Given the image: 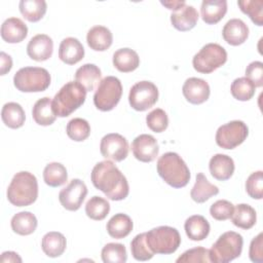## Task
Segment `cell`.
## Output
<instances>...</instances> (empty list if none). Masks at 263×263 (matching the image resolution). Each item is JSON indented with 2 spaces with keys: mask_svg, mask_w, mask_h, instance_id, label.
I'll use <instances>...</instances> for the list:
<instances>
[{
  "mask_svg": "<svg viewBox=\"0 0 263 263\" xmlns=\"http://www.w3.org/2000/svg\"><path fill=\"white\" fill-rule=\"evenodd\" d=\"M157 173L174 188L185 187L190 181V171L183 158L176 152H166L157 160Z\"/></svg>",
  "mask_w": 263,
  "mask_h": 263,
  "instance_id": "cell-2",
  "label": "cell"
},
{
  "mask_svg": "<svg viewBox=\"0 0 263 263\" xmlns=\"http://www.w3.org/2000/svg\"><path fill=\"white\" fill-rule=\"evenodd\" d=\"M38 197V182L36 177L26 171L16 173L8 188L7 199L15 206H28Z\"/></svg>",
  "mask_w": 263,
  "mask_h": 263,
  "instance_id": "cell-3",
  "label": "cell"
},
{
  "mask_svg": "<svg viewBox=\"0 0 263 263\" xmlns=\"http://www.w3.org/2000/svg\"><path fill=\"white\" fill-rule=\"evenodd\" d=\"M232 223L241 229H251L257 221V214L254 208L247 203L237 204L231 216Z\"/></svg>",
  "mask_w": 263,
  "mask_h": 263,
  "instance_id": "cell-33",
  "label": "cell"
},
{
  "mask_svg": "<svg viewBox=\"0 0 263 263\" xmlns=\"http://www.w3.org/2000/svg\"><path fill=\"white\" fill-rule=\"evenodd\" d=\"M240 10L249 15L251 21L257 25H263V1L262 0H245L237 1Z\"/></svg>",
  "mask_w": 263,
  "mask_h": 263,
  "instance_id": "cell-41",
  "label": "cell"
},
{
  "mask_svg": "<svg viewBox=\"0 0 263 263\" xmlns=\"http://www.w3.org/2000/svg\"><path fill=\"white\" fill-rule=\"evenodd\" d=\"M246 191L254 199L263 197V172L257 171L252 173L246 181Z\"/></svg>",
  "mask_w": 263,
  "mask_h": 263,
  "instance_id": "cell-44",
  "label": "cell"
},
{
  "mask_svg": "<svg viewBox=\"0 0 263 263\" xmlns=\"http://www.w3.org/2000/svg\"><path fill=\"white\" fill-rule=\"evenodd\" d=\"M18 8L27 21L36 23L46 13L47 4L44 0H21Z\"/></svg>",
  "mask_w": 263,
  "mask_h": 263,
  "instance_id": "cell-34",
  "label": "cell"
},
{
  "mask_svg": "<svg viewBox=\"0 0 263 263\" xmlns=\"http://www.w3.org/2000/svg\"><path fill=\"white\" fill-rule=\"evenodd\" d=\"M242 236L235 231H227L219 236L209 250L211 262L228 263L239 257L242 251Z\"/></svg>",
  "mask_w": 263,
  "mask_h": 263,
  "instance_id": "cell-5",
  "label": "cell"
},
{
  "mask_svg": "<svg viewBox=\"0 0 263 263\" xmlns=\"http://www.w3.org/2000/svg\"><path fill=\"white\" fill-rule=\"evenodd\" d=\"M37 218L31 212L16 213L10 221L11 229L14 233L20 235H30L37 228Z\"/></svg>",
  "mask_w": 263,
  "mask_h": 263,
  "instance_id": "cell-32",
  "label": "cell"
},
{
  "mask_svg": "<svg viewBox=\"0 0 263 263\" xmlns=\"http://www.w3.org/2000/svg\"><path fill=\"white\" fill-rule=\"evenodd\" d=\"M249 128L241 120H232L225 123L216 132V143L223 149H234L247 139Z\"/></svg>",
  "mask_w": 263,
  "mask_h": 263,
  "instance_id": "cell-10",
  "label": "cell"
},
{
  "mask_svg": "<svg viewBox=\"0 0 263 263\" xmlns=\"http://www.w3.org/2000/svg\"><path fill=\"white\" fill-rule=\"evenodd\" d=\"M0 33L5 42L18 43L27 37L28 27L18 17H8L1 25Z\"/></svg>",
  "mask_w": 263,
  "mask_h": 263,
  "instance_id": "cell-19",
  "label": "cell"
},
{
  "mask_svg": "<svg viewBox=\"0 0 263 263\" xmlns=\"http://www.w3.org/2000/svg\"><path fill=\"white\" fill-rule=\"evenodd\" d=\"M227 12L226 0H203L200 6L202 21L208 25L219 23Z\"/></svg>",
  "mask_w": 263,
  "mask_h": 263,
  "instance_id": "cell-23",
  "label": "cell"
},
{
  "mask_svg": "<svg viewBox=\"0 0 263 263\" xmlns=\"http://www.w3.org/2000/svg\"><path fill=\"white\" fill-rule=\"evenodd\" d=\"M101 257L104 263H124L127 260L126 249L122 243L109 242L102 249Z\"/></svg>",
  "mask_w": 263,
  "mask_h": 263,
  "instance_id": "cell-39",
  "label": "cell"
},
{
  "mask_svg": "<svg viewBox=\"0 0 263 263\" xmlns=\"http://www.w3.org/2000/svg\"><path fill=\"white\" fill-rule=\"evenodd\" d=\"M184 229L189 239L194 241H200L208 237L211 226L209 221L203 216L193 215L185 221Z\"/></svg>",
  "mask_w": 263,
  "mask_h": 263,
  "instance_id": "cell-24",
  "label": "cell"
},
{
  "mask_svg": "<svg viewBox=\"0 0 263 263\" xmlns=\"http://www.w3.org/2000/svg\"><path fill=\"white\" fill-rule=\"evenodd\" d=\"M177 263H210V253L209 250L202 247H196L185 251L177 260Z\"/></svg>",
  "mask_w": 263,
  "mask_h": 263,
  "instance_id": "cell-43",
  "label": "cell"
},
{
  "mask_svg": "<svg viewBox=\"0 0 263 263\" xmlns=\"http://www.w3.org/2000/svg\"><path fill=\"white\" fill-rule=\"evenodd\" d=\"M147 126L154 133H162L168 126V117L164 110L156 108L146 116Z\"/></svg>",
  "mask_w": 263,
  "mask_h": 263,
  "instance_id": "cell-42",
  "label": "cell"
},
{
  "mask_svg": "<svg viewBox=\"0 0 263 263\" xmlns=\"http://www.w3.org/2000/svg\"><path fill=\"white\" fill-rule=\"evenodd\" d=\"M50 81V74L41 67H24L16 71L13 76V84L22 92L44 91L49 86Z\"/></svg>",
  "mask_w": 263,
  "mask_h": 263,
  "instance_id": "cell-6",
  "label": "cell"
},
{
  "mask_svg": "<svg viewBox=\"0 0 263 263\" xmlns=\"http://www.w3.org/2000/svg\"><path fill=\"white\" fill-rule=\"evenodd\" d=\"M127 140L117 133H111L104 136L100 143V151L106 159L122 161L128 155Z\"/></svg>",
  "mask_w": 263,
  "mask_h": 263,
  "instance_id": "cell-12",
  "label": "cell"
},
{
  "mask_svg": "<svg viewBox=\"0 0 263 263\" xmlns=\"http://www.w3.org/2000/svg\"><path fill=\"white\" fill-rule=\"evenodd\" d=\"M113 66L120 72L128 73L135 71L140 65L138 53L128 47L117 49L113 53Z\"/></svg>",
  "mask_w": 263,
  "mask_h": 263,
  "instance_id": "cell-26",
  "label": "cell"
},
{
  "mask_svg": "<svg viewBox=\"0 0 263 263\" xmlns=\"http://www.w3.org/2000/svg\"><path fill=\"white\" fill-rule=\"evenodd\" d=\"M87 195V187L80 179H73L59 193V200L67 211H77Z\"/></svg>",
  "mask_w": 263,
  "mask_h": 263,
  "instance_id": "cell-13",
  "label": "cell"
},
{
  "mask_svg": "<svg viewBox=\"0 0 263 263\" xmlns=\"http://www.w3.org/2000/svg\"><path fill=\"white\" fill-rule=\"evenodd\" d=\"M132 151L136 159L142 162H151L158 156L159 147L153 136L142 134L134 139Z\"/></svg>",
  "mask_w": 263,
  "mask_h": 263,
  "instance_id": "cell-14",
  "label": "cell"
},
{
  "mask_svg": "<svg viewBox=\"0 0 263 263\" xmlns=\"http://www.w3.org/2000/svg\"><path fill=\"white\" fill-rule=\"evenodd\" d=\"M12 68V59L4 51L0 52V74L5 75Z\"/></svg>",
  "mask_w": 263,
  "mask_h": 263,
  "instance_id": "cell-48",
  "label": "cell"
},
{
  "mask_svg": "<svg viewBox=\"0 0 263 263\" xmlns=\"http://www.w3.org/2000/svg\"><path fill=\"white\" fill-rule=\"evenodd\" d=\"M227 61V52L218 43H208L193 57V68L202 74H210L223 66Z\"/></svg>",
  "mask_w": 263,
  "mask_h": 263,
  "instance_id": "cell-9",
  "label": "cell"
},
{
  "mask_svg": "<svg viewBox=\"0 0 263 263\" xmlns=\"http://www.w3.org/2000/svg\"><path fill=\"white\" fill-rule=\"evenodd\" d=\"M198 12L192 5L185 4L171 14V23L175 29L186 32L193 29L198 21Z\"/></svg>",
  "mask_w": 263,
  "mask_h": 263,
  "instance_id": "cell-21",
  "label": "cell"
},
{
  "mask_svg": "<svg viewBox=\"0 0 263 263\" xmlns=\"http://www.w3.org/2000/svg\"><path fill=\"white\" fill-rule=\"evenodd\" d=\"M32 116L34 121L43 126L52 124L55 121L57 115L52 110V101L48 97L39 99L33 106Z\"/></svg>",
  "mask_w": 263,
  "mask_h": 263,
  "instance_id": "cell-30",
  "label": "cell"
},
{
  "mask_svg": "<svg viewBox=\"0 0 263 263\" xmlns=\"http://www.w3.org/2000/svg\"><path fill=\"white\" fill-rule=\"evenodd\" d=\"M110 212V203L101 196L90 197L85 204V214L95 221L104 220Z\"/></svg>",
  "mask_w": 263,
  "mask_h": 263,
  "instance_id": "cell-36",
  "label": "cell"
},
{
  "mask_svg": "<svg viewBox=\"0 0 263 263\" xmlns=\"http://www.w3.org/2000/svg\"><path fill=\"white\" fill-rule=\"evenodd\" d=\"M102 73L95 64H84L75 72V81L80 83L86 91H92L101 82Z\"/></svg>",
  "mask_w": 263,
  "mask_h": 263,
  "instance_id": "cell-25",
  "label": "cell"
},
{
  "mask_svg": "<svg viewBox=\"0 0 263 263\" xmlns=\"http://www.w3.org/2000/svg\"><path fill=\"white\" fill-rule=\"evenodd\" d=\"M122 96V84L115 76H106L99 83L93 95V104L100 111L113 110Z\"/></svg>",
  "mask_w": 263,
  "mask_h": 263,
  "instance_id": "cell-8",
  "label": "cell"
},
{
  "mask_svg": "<svg viewBox=\"0 0 263 263\" xmlns=\"http://www.w3.org/2000/svg\"><path fill=\"white\" fill-rule=\"evenodd\" d=\"M43 180L50 187L64 185L68 180V173L64 164L60 162H50L43 170Z\"/></svg>",
  "mask_w": 263,
  "mask_h": 263,
  "instance_id": "cell-35",
  "label": "cell"
},
{
  "mask_svg": "<svg viewBox=\"0 0 263 263\" xmlns=\"http://www.w3.org/2000/svg\"><path fill=\"white\" fill-rule=\"evenodd\" d=\"M1 118L6 126L15 129L24 125L26 114L20 104L15 102H9L3 105L1 110Z\"/></svg>",
  "mask_w": 263,
  "mask_h": 263,
  "instance_id": "cell-31",
  "label": "cell"
},
{
  "mask_svg": "<svg viewBox=\"0 0 263 263\" xmlns=\"http://www.w3.org/2000/svg\"><path fill=\"white\" fill-rule=\"evenodd\" d=\"M255 85L247 77H238L233 80L230 86L231 95L238 101H249L255 95Z\"/></svg>",
  "mask_w": 263,
  "mask_h": 263,
  "instance_id": "cell-37",
  "label": "cell"
},
{
  "mask_svg": "<svg viewBox=\"0 0 263 263\" xmlns=\"http://www.w3.org/2000/svg\"><path fill=\"white\" fill-rule=\"evenodd\" d=\"M0 262H2V263H6V262H8V263L22 262V258L18 256L17 253L11 252V251H7V252H3L1 254Z\"/></svg>",
  "mask_w": 263,
  "mask_h": 263,
  "instance_id": "cell-49",
  "label": "cell"
},
{
  "mask_svg": "<svg viewBox=\"0 0 263 263\" xmlns=\"http://www.w3.org/2000/svg\"><path fill=\"white\" fill-rule=\"evenodd\" d=\"M130 251L133 257L138 261H148L154 256V253L147 243L146 232L137 234L133 238L130 242Z\"/></svg>",
  "mask_w": 263,
  "mask_h": 263,
  "instance_id": "cell-40",
  "label": "cell"
},
{
  "mask_svg": "<svg viewBox=\"0 0 263 263\" xmlns=\"http://www.w3.org/2000/svg\"><path fill=\"white\" fill-rule=\"evenodd\" d=\"M85 88L77 81H69L55 93L52 110L59 117H67L77 110L86 99Z\"/></svg>",
  "mask_w": 263,
  "mask_h": 263,
  "instance_id": "cell-4",
  "label": "cell"
},
{
  "mask_svg": "<svg viewBox=\"0 0 263 263\" xmlns=\"http://www.w3.org/2000/svg\"><path fill=\"white\" fill-rule=\"evenodd\" d=\"M219 193V188L210 183L202 173L196 175V181L191 189L190 196L197 203H203Z\"/></svg>",
  "mask_w": 263,
  "mask_h": 263,
  "instance_id": "cell-27",
  "label": "cell"
},
{
  "mask_svg": "<svg viewBox=\"0 0 263 263\" xmlns=\"http://www.w3.org/2000/svg\"><path fill=\"white\" fill-rule=\"evenodd\" d=\"M67 247V240L64 234L58 231H50L44 234L41 240L43 253L50 258H57L63 255Z\"/></svg>",
  "mask_w": 263,
  "mask_h": 263,
  "instance_id": "cell-28",
  "label": "cell"
},
{
  "mask_svg": "<svg viewBox=\"0 0 263 263\" xmlns=\"http://www.w3.org/2000/svg\"><path fill=\"white\" fill-rule=\"evenodd\" d=\"M182 92L189 103L193 105H200L208 101L211 89L205 80L197 77H190L184 82Z\"/></svg>",
  "mask_w": 263,
  "mask_h": 263,
  "instance_id": "cell-15",
  "label": "cell"
},
{
  "mask_svg": "<svg viewBox=\"0 0 263 263\" xmlns=\"http://www.w3.org/2000/svg\"><path fill=\"white\" fill-rule=\"evenodd\" d=\"M222 36L228 44L237 46L248 39L249 28L243 21L239 18H231L224 25Z\"/></svg>",
  "mask_w": 263,
  "mask_h": 263,
  "instance_id": "cell-17",
  "label": "cell"
},
{
  "mask_svg": "<svg viewBox=\"0 0 263 263\" xmlns=\"http://www.w3.org/2000/svg\"><path fill=\"white\" fill-rule=\"evenodd\" d=\"M246 77L253 82L255 87H261L263 85V63L260 61L250 63L246 68Z\"/></svg>",
  "mask_w": 263,
  "mask_h": 263,
  "instance_id": "cell-46",
  "label": "cell"
},
{
  "mask_svg": "<svg viewBox=\"0 0 263 263\" xmlns=\"http://www.w3.org/2000/svg\"><path fill=\"white\" fill-rule=\"evenodd\" d=\"M158 100L157 86L147 80L139 81L132 86L128 93V103L136 111H146L153 107Z\"/></svg>",
  "mask_w": 263,
  "mask_h": 263,
  "instance_id": "cell-11",
  "label": "cell"
},
{
  "mask_svg": "<svg viewBox=\"0 0 263 263\" xmlns=\"http://www.w3.org/2000/svg\"><path fill=\"white\" fill-rule=\"evenodd\" d=\"M53 41L46 34H37L32 37L27 45L28 55L36 61L43 62L52 55Z\"/></svg>",
  "mask_w": 263,
  "mask_h": 263,
  "instance_id": "cell-16",
  "label": "cell"
},
{
  "mask_svg": "<svg viewBox=\"0 0 263 263\" xmlns=\"http://www.w3.org/2000/svg\"><path fill=\"white\" fill-rule=\"evenodd\" d=\"M84 57V47L74 37H67L62 40L59 47V58L67 65H75Z\"/></svg>",
  "mask_w": 263,
  "mask_h": 263,
  "instance_id": "cell-18",
  "label": "cell"
},
{
  "mask_svg": "<svg viewBox=\"0 0 263 263\" xmlns=\"http://www.w3.org/2000/svg\"><path fill=\"white\" fill-rule=\"evenodd\" d=\"M234 206L226 199H219L215 201L210 208L211 216L217 221H225L231 218Z\"/></svg>",
  "mask_w": 263,
  "mask_h": 263,
  "instance_id": "cell-45",
  "label": "cell"
},
{
  "mask_svg": "<svg viewBox=\"0 0 263 263\" xmlns=\"http://www.w3.org/2000/svg\"><path fill=\"white\" fill-rule=\"evenodd\" d=\"M146 240L154 254L170 255L181 245L179 231L171 226H158L146 232Z\"/></svg>",
  "mask_w": 263,
  "mask_h": 263,
  "instance_id": "cell-7",
  "label": "cell"
},
{
  "mask_svg": "<svg viewBox=\"0 0 263 263\" xmlns=\"http://www.w3.org/2000/svg\"><path fill=\"white\" fill-rule=\"evenodd\" d=\"M133 227L134 224L130 217L122 213L115 214L106 225L108 234L116 239L126 237L132 232Z\"/></svg>",
  "mask_w": 263,
  "mask_h": 263,
  "instance_id": "cell-29",
  "label": "cell"
},
{
  "mask_svg": "<svg viewBox=\"0 0 263 263\" xmlns=\"http://www.w3.org/2000/svg\"><path fill=\"white\" fill-rule=\"evenodd\" d=\"M160 3L165 6L167 9L170 10H174L177 11L178 9H180L181 7H183L186 2L185 0H173V1H160Z\"/></svg>",
  "mask_w": 263,
  "mask_h": 263,
  "instance_id": "cell-50",
  "label": "cell"
},
{
  "mask_svg": "<svg viewBox=\"0 0 263 263\" xmlns=\"http://www.w3.org/2000/svg\"><path fill=\"white\" fill-rule=\"evenodd\" d=\"M86 41L92 50L105 51L112 45L113 35L107 27L98 25L88 30Z\"/></svg>",
  "mask_w": 263,
  "mask_h": 263,
  "instance_id": "cell-22",
  "label": "cell"
},
{
  "mask_svg": "<svg viewBox=\"0 0 263 263\" xmlns=\"http://www.w3.org/2000/svg\"><path fill=\"white\" fill-rule=\"evenodd\" d=\"M66 133L71 140L75 142H82L89 137L90 125L88 121L83 118H73L68 122Z\"/></svg>",
  "mask_w": 263,
  "mask_h": 263,
  "instance_id": "cell-38",
  "label": "cell"
},
{
  "mask_svg": "<svg viewBox=\"0 0 263 263\" xmlns=\"http://www.w3.org/2000/svg\"><path fill=\"white\" fill-rule=\"evenodd\" d=\"M211 175L218 181H226L230 179L234 173V161L233 159L222 153L215 154L209 163Z\"/></svg>",
  "mask_w": 263,
  "mask_h": 263,
  "instance_id": "cell-20",
  "label": "cell"
},
{
  "mask_svg": "<svg viewBox=\"0 0 263 263\" xmlns=\"http://www.w3.org/2000/svg\"><path fill=\"white\" fill-rule=\"evenodd\" d=\"M249 257L254 263H262L263 262V234L259 233L256 237H254L250 245Z\"/></svg>",
  "mask_w": 263,
  "mask_h": 263,
  "instance_id": "cell-47",
  "label": "cell"
},
{
  "mask_svg": "<svg viewBox=\"0 0 263 263\" xmlns=\"http://www.w3.org/2000/svg\"><path fill=\"white\" fill-rule=\"evenodd\" d=\"M93 186L109 199L119 201L127 197L129 186L125 176L111 160L98 162L90 174Z\"/></svg>",
  "mask_w": 263,
  "mask_h": 263,
  "instance_id": "cell-1",
  "label": "cell"
}]
</instances>
